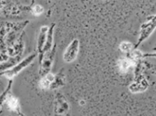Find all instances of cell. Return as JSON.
Returning <instances> with one entry per match:
<instances>
[{
	"label": "cell",
	"instance_id": "cell-5",
	"mask_svg": "<svg viewBox=\"0 0 156 116\" xmlns=\"http://www.w3.org/2000/svg\"><path fill=\"white\" fill-rule=\"evenodd\" d=\"M5 102L7 106H8V108H9L10 110H12L13 111L20 113V102H19L18 98H16V97L13 96L12 95H11L9 93L7 95Z\"/></svg>",
	"mask_w": 156,
	"mask_h": 116
},
{
	"label": "cell",
	"instance_id": "cell-12",
	"mask_svg": "<svg viewBox=\"0 0 156 116\" xmlns=\"http://www.w3.org/2000/svg\"><path fill=\"white\" fill-rule=\"evenodd\" d=\"M132 44L131 42H127V41H124L119 45V48L120 50L123 52H129L132 50Z\"/></svg>",
	"mask_w": 156,
	"mask_h": 116
},
{
	"label": "cell",
	"instance_id": "cell-10",
	"mask_svg": "<svg viewBox=\"0 0 156 116\" xmlns=\"http://www.w3.org/2000/svg\"><path fill=\"white\" fill-rule=\"evenodd\" d=\"M132 65V62L129 58H122L118 61V66L120 72L125 73L127 72L131 66Z\"/></svg>",
	"mask_w": 156,
	"mask_h": 116
},
{
	"label": "cell",
	"instance_id": "cell-11",
	"mask_svg": "<svg viewBox=\"0 0 156 116\" xmlns=\"http://www.w3.org/2000/svg\"><path fill=\"white\" fill-rule=\"evenodd\" d=\"M12 85V80H10L9 82L8 86H7L6 89H5V90L3 91V92L0 95V110H1V108H2L3 104L5 103V98H6L7 95L9 94L10 90H11Z\"/></svg>",
	"mask_w": 156,
	"mask_h": 116
},
{
	"label": "cell",
	"instance_id": "cell-3",
	"mask_svg": "<svg viewBox=\"0 0 156 116\" xmlns=\"http://www.w3.org/2000/svg\"><path fill=\"white\" fill-rule=\"evenodd\" d=\"M79 50V41L75 39L68 45L63 54V59L66 62L70 63L76 60Z\"/></svg>",
	"mask_w": 156,
	"mask_h": 116
},
{
	"label": "cell",
	"instance_id": "cell-7",
	"mask_svg": "<svg viewBox=\"0 0 156 116\" xmlns=\"http://www.w3.org/2000/svg\"><path fill=\"white\" fill-rule=\"evenodd\" d=\"M48 32V27L47 26H42L40 29L39 40H38V50L39 53H42L43 51L44 46H45V42L47 39V33Z\"/></svg>",
	"mask_w": 156,
	"mask_h": 116
},
{
	"label": "cell",
	"instance_id": "cell-6",
	"mask_svg": "<svg viewBox=\"0 0 156 116\" xmlns=\"http://www.w3.org/2000/svg\"><path fill=\"white\" fill-rule=\"evenodd\" d=\"M55 76L51 73H47L46 76H44L39 82V87L42 89H51L52 85L55 81Z\"/></svg>",
	"mask_w": 156,
	"mask_h": 116
},
{
	"label": "cell",
	"instance_id": "cell-9",
	"mask_svg": "<svg viewBox=\"0 0 156 116\" xmlns=\"http://www.w3.org/2000/svg\"><path fill=\"white\" fill-rule=\"evenodd\" d=\"M54 26L55 25H52L51 26V28L49 29V30L48 31V34H47V39L46 42H45V46H44L43 51H42V53H45V52H48V51L51 50V45H52V39H53V29H54Z\"/></svg>",
	"mask_w": 156,
	"mask_h": 116
},
{
	"label": "cell",
	"instance_id": "cell-13",
	"mask_svg": "<svg viewBox=\"0 0 156 116\" xmlns=\"http://www.w3.org/2000/svg\"><path fill=\"white\" fill-rule=\"evenodd\" d=\"M43 8L40 5H36L32 9V14L35 15V16H40L43 12Z\"/></svg>",
	"mask_w": 156,
	"mask_h": 116
},
{
	"label": "cell",
	"instance_id": "cell-1",
	"mask_svg": "<svg viewBox=\"0 0 156 116\" xmlns=\"http://www.w3.org/2000/svg\"><path fill=\"white\" fill-rule=\"evenodd\" d=\"M54 114L55 116H70V106L62 94H57L55 97Z\"/></svg>",
	"mask_w": 156,
	"mask_h": 116
},
{
	"label": "cell",
	"instance_id": "cell-8",
	"mask_svg": "<svg viewBox=\"0 0 156 116\" xmlns=\"http://www.w3.org/2000/svg\"><path fill=\"white\" fill-rule=\"evenodd\" d=\"M147 84L144 79H142V81L138 82H135L132 85H131L129 87V90L133 93H136V92H141L143 91L146 90L147 89Z\"/></svg>",
	"mask_w": 156,
	"mask_h": 116
},
{
	"label": "cell",
	"instance_id": "cell-4",
	"mask_svg": "<svg viewBox=\"0 0 156 116\" xmlns=\"http://www.w3.org/2000/svg\"><path fill=\"white\" fill-rule=\"evenodd\" d=\"M154 27H155V16H152V19L147 21L146 23H144L143 25L141 27V31H140V37H139V40L138 42L135 45V48L137 46H138V45L142 42V41L145 40L151 34V32L154 31Z\"/></svg>",
	"mask_w": 156,
	"mask_h": 116
},
{
	"label": "cell",
	"instance_id": "cell-2",
	"mask_svg": "<svg viewBox=\"0 0 156 116\" xmlns=\"http://www.w3.org/2000/svg\"><path fill=\"white\" fill-rule=\"evenodd\" d=\"M35 57H36V54H32V55H31L30 56H29L28 58H26L24 60H23V61H22L20 63H19L18 65H16V66H14L13 68L0 73V76L4 75V76H6L7 78L14 77V76H16V75L19 74V73L23 69L26 68V66L29 65L33 61Z\"/></svg>",
	"mask_w": 156,
	"mask_h": 116
}]
</instances>
